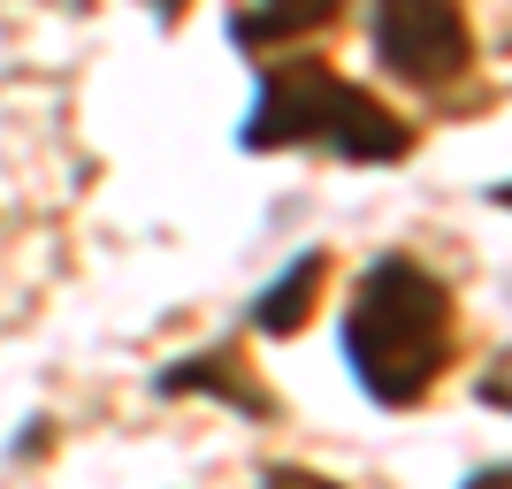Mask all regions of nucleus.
<instances>
[{
    "label": "nucleus",
    "instance_id": "f257e3e1",
    "mask_svg": "<svg viewBox=\"0 0 512 489\" xmlns=\"http://www.w3.org/2000/svg\"><path fill=\"white\" fill-rule=\"evenodd\" d=\"M459 360V298L413 253L367 260L344 306V367L383 413H406Z\"/></svg>",
    "mask_w": 512,
    "mask_h": 489
},
{
    "label": "nucleus",
    "instance_id": "6e6552de",
    "mask_svg": "<svg viewBox=\"0 0 512 489\" xmlns=\"http://www.w3.org/2000/svg\"><path fill=\"white\" fill-rule=\"evenodd\" d=\"M467 489H505V467H482V474H474Z\"/></svg>",
    "mask_w": 512,
    "mask_h": 489
},
{
    "label": "nucleus",
    "instance_id": "39448f33",
    "mask_svg": "<svg viewBox=\"0 0 512 489\" xmlns=\"http://www.w3.org/2000/svg\"><path fill=\"white\" fill-rule=\"evenodd\" d=\"M321 283H329V253H321V245H306V253L253 298V329H260V337H299L306 321H314Z\"/></svg>",
    "mask_w": 512,
    "mask_h": 489
},
{
    "label": "nucleus",
    "instance_id": "423d86ee",
    "mask_svg": "<svg viewBox=\"0 0 512 489\" xmlns=\"http://www.w3.org/2000/svg\"><path fill=\"white\" fill-rule=\"evenodd\" d=\"M344 16V0H253V8H237L230 16V39L268 54V46H291V39H314L329 23Z\"/></svg>",
    "mask_w": 512,
    "mask_h": 489
},
{
    "label": "nucleus",
    "instance_id": "20e7f679",
    "mask_svg": "<svg viewBox=\"0 0 512 489\" xmlns=\"http://www.w3.org/2000/svg\"><path fill=\"white\" fill-rule=\"evenodd\" d=\"M153 390H161V398H214V405H230V413H245V421H276V398L253 383V367H245L237 344L169 360L161 375H153Z\"/></svg>",
    "mask_w": 512,
    "mask_h": 489
},
{
    "label": "nucleus",
    "instance_id": "1a4fd4ad",
    "mask_svg": "<svg viewBox=\"0 0 512 489\" xmlns=\"http://www.w3.org/2000/svg\"><path fill=\"white\" fill-rule=\"evenodd\" d=\"M184 8H192V0H153V16H184Z\"/></svg>",
    "mask_w": 512,
    "mask_h": 489
},
{
    "label": "nucleus",
    "instance_id": "f03ea898",
    "mask_svg": "<svg viewBox=\"0 0 512 489\" xmlns=\"http://www.w3.org/2000/svg\"><path fill=\"white\" fill-rule=\"evenodd\" d=\"M237 146L245 153H283V146H321L337 161H406L413 153V123L390 115L375 92H360L352 77H337L314 54H276L260 62V92L253 115L237 123Z\"/></svg>",
    "mask_w": 512,
    "mask_h": 489
},
{
    "label": "nucleus",
    "instance_id": "0eeeda50",
    "mask_svg": "<svg viewBox=\"0 0 512 489\" xmlns=\"http://www.w3.org/2000/svg\"><path fill=\"white\" fill-rule=\"evenodd\" d=\"M260 489H344V482H329V474H314V467H268Z\"/></svg>",
    "mask_w": 512,
    "mask_h": 489
},
{
    "label": "nucleus",
    "instance_id": "7ed1b4c3",
    "mask_svg": "<svg viewBox=\"0 0 512 489\" xmlns=\"http://www.w3.org/2000/svg\"><path fill=\"white\" fill-rule=\"evenodd\" d=\"M367 46L398 85H421V92L459 85L474 62V31L459 0H375L367 8Z\"/></svg>",
    "mask_w": 512,
    "mask_h": 489
}]
</instances>
